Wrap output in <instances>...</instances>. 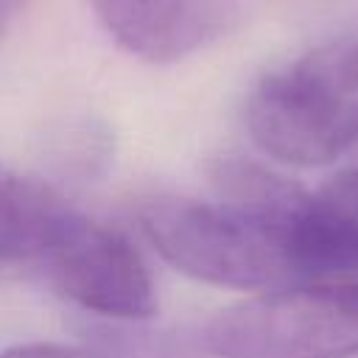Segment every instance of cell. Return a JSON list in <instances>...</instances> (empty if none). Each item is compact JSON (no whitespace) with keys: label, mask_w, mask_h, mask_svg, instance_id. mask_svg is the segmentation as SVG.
Segmentation results:
<instances>
[{"label":"cell","mask_w":358,"mask_h":358,"mask_svg":"<svg viewBox=\"0 0 358 358\" xmlns=\"http://www.w3.org/2000/svg\"><path fill=\"white\" fill-rule=\"evenodd\" d=\"M252 140L280 162L316 168L358 145V34L268 73L246 101Z\"/></svg>","instance_id":"1"},{"label":"cell","mask_w":358,"mask_h":358,"mask_svg":"<svg viewBox=\"0 0 358 358\" xmlns=\"http://www.w3.org/2000/svg\"><path fill=\"white\" fill-rule=\"evenodd\" d=\"M151 246L182 274L238 291L299 282L294 221L260 215L229 201L151 199L137 210Z\"/></svg>","instance_id":"2"},{"label":"cell","mask_w":358,"mask_h":358,"mask_svg":"<svg viewBox=\"0 0 358 358\" xmlns=\"http://www.w3.org/2000/svg\"><path fill=\"white\" fill-rule=\"evenodd\" d=\"M215 358H350L358 355V274L263 291L204 324Z\"/></svg>","instance_id":"3"},{"label":"cell","mask_w":358,"mask_h":358,"mask_svg":"<svg viewBox=\"0 0 358 358\" xmlns=\"http://www.w3.org/2000/svg\"><path fill=\"white\" fill-rule=\"evenodd\" d=\"M45 260L59 291L92 313L134 322L157 313V291L143 255L112 227L78 213Z\"/></svg>","instance_id":"4"},{"label":"cell","mask_w":358,"mask_h":358,"mask_svg":"<svg viewBox=\"0 0 358 358\" xmlns=\"http://www.w3.org/2000/svg\"><path fill=\"white\" fill-rule=\"evenodd\" d=\"M106 34L131 56L168 64L218 39L238 0H90Z\"/></svg>","instance_id":"5"},{"label":"cell","mask_w":358,"mask_h":358,"mask_svg":"<svg viewBox=\"0 0 358 358\" xmlns=\"http://www.w3.org/2000/svg\"><path fill=\"white\" fill-rule=\"evenodd\" d=\"M291 243L299 282L358 274V168L305 196Z\"/></svg>","instance_id":"6"},{"label":"cell","mask_w":358,"mask_h":358,"mask_svg":"<svg viewBox=\"0 0 358 358\" xmlns=\"http://www.w3.org/2000/svg\"><path fill=\"white\" fill-rule=\"evenodd\" d=\"M76 215L45 185L0 168V263L48 257Z\"/></svg>","instance_id":"7"},{"label":"cell","mask_w":358,"mask_h":358,"mask_svg":"<svg viewBox=\"0 0 358 358\" xmlns=\"http://www.w3.org/2000/svg\"><path fill=\"white\" fill-rule=\"evenodd\" d=\"M0 358H117L101 350H87L76 344H56V341H28L14 344L0 352Z\"/></svg>","instance_id":"8"},{"label":"cell","mask_w":358,"mask_h":358,"mask_svg":"<svg viewBox=\"0 0 358 358\" xmlns=\"http://www.w3.org/2000/svg\"><path fill=\"white\" fill-rule=\"evenodd\" d=\"M355 148H358V145H355Z\"/></svg>","instance_id":"9"}]
</instances>
